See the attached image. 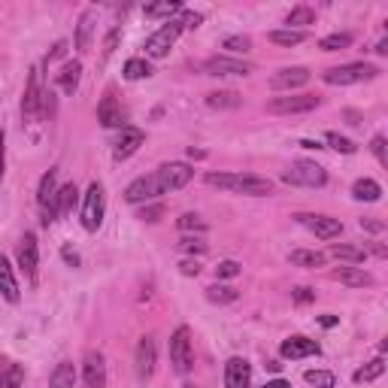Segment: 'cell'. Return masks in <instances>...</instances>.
<instances>
[{
	"label": "cell",
	"mask_w": 388,
	"mask_h": 388,
	"mask_svg": "<svg viewBox=\"0 0 388 388\" xmlns=\"http://www.w3.org/2000/svg\"><path fill=\"white\" fill-rule=\"evenodd\" d=\"M206 185L237 192V194H249V197L273 194V183L264 176H255V173H206Z\"/></svg>",
	"instance_id": "6da1fadb"
},
{
	"label": "cell",
	"mask_w": 388,
	"mask_h": 388,
	"mask_svg": "<svg viewBox=\"0 0 388 388\" xmlns=\"http://www.w3.org/2000/svg\"><path fill=\"white\" fill-rule=\"evenodd\" d=\"M376 76H379V67L376 64H367V61L343 64V67H331V70L321 73V79H325L328 85H355V82H367Z\"/></svg>",
	"instance_id": "7a4b0ae2"
},
{
	"label": "cell",
	"mask_w": 388,
	"mask_h": 388,
	"mask_svg": "<svg viewBox=\"0 0 388 388\" xmlns=\"http://www.w3.org/2000/svg\"><path fill=\"white\" fill-rule=\"evenodd\" d=\"M103 212H106L103 185L101 183H92V185H88V192L82 194V228L94 234V230L103 225Z\"/></svg>",
	"instance_id": "3957f363"
},
{
	"label": "cell",
	"mask_w": 388,
	"mask_h": 388,
	"mask_svg": "<svg viewBox=\"0 0 388 388\" xmlns=\"http://www.w3.org/2000/svg\"><path fill=\"white\" fill-rule=\"evenodd\" d=\"M288 185H303V188H321L328 183V170L316 161H294L292 167L282 173Z\"/></svg>",
	"instance_id": "277c9868"
},
{
	"label": "cell",
	"mask_w": 388,
	"mask_h": 388,
	"mask_svg": "<svg viewBox=\"0 0 388 388\" xmlns=\"http://www.w3.org/2000/svg\"><path fill=\"white\" fill-rule=\"evenodd\" d=\"M179 34H183V22H179V19L164 22L161 28L146 40V55H149V58H164V55L170 52V46L179 40Z\"/></svg>",
	"instance_id": "5b68a950"
},
{
	"label": "cell",
	"mask_w": 388,
	"mask_h": 388,
	"mask_svg": "<svg viewBox=\"0 0 388 388\" xmlns=\"http://www.w3.org/2000/svg\"><path fill=\"white\" fill-rule=\"evenodd\" d=\"M170 364L176 373H188L192 370V331L183 325L170 337Z\"/></svg>",
	"instance_id": "8992f818"
},
{
	"label": "cell",
	"mask_w": 388,
	"mask_h": 388,
	"mask_svg": "<svg viewBox=\"0 0 388 388\" xmlns=\"http://www.w3.org/2000/svg\"><path fill=\"white\" fill-rule=\"evenodd\" d=\"M319 94H288V97H273L267 103V112L273 115H294V112H312L319 106Z\"/></svg>",
	"instance_id": "52a82bcc"
},
{
	"label": "cell",
	"mask_w": 388,
	"mask_h": 388,
	"mask_svg": "<svg viewBox=\"0 0 388 388\" xmlns=\"http://www.w3.org/2000/svg\"><path fill=\"white\" fill-rule=\"evenodd\" d=\"M155 173H158V179H161L164 194H167V192H179V188H185L188 183H192V176H194V170L188 167V164H183V161L164 164V167H158Z\"/></svg>",
	"instance_id": "ba28073f"
},
{
	"label": "cell",
	"mask_w": 388,
	"mask_h": 388,
	"mask_svg": "<svg viewBox=\"0 0 388 388\" xmlns=\"http://www.w3.org/2000/svg\"><path fill=\"white\" fill-rule=\"evenodd\" d=\"M158 194H164L158 173H149V176H140V179H134V183L128 185L125 201L128 203H143V201H152V197H158Z\"/></svg>",
	"instance_id": "9c48e42d"
},
{
	"label": "cell",
	"mask_w": 388,
	"mask_h": 388,
	"mask_svg": "<svg viewBox=\"0 0 388 388\" xmlns=\"http://www.w3.org/2000/svg\"><path fill=\"white\" fill-rule=\"evenodd\" d=\"M55 194H58V170L52 167L43 176L40 192H37V203H40V210H43V225H52L55 221Z\"/></svg>",
	"instance_id": "30bf717a"
},
{
	"label": "cell",
	"mask_w": 388,
	"mask_h": 388,
	"mask_svg": "<svg viewBox=\"0 0 388 388\" xmlns=\"http://www.w3.org/2000/svg\"><path fill=\"white\" fill-rule=\"evenodd\" d=\"M303 228H310L312 234L319 237V240H334V237L343 234V221L340 219H331V216H307V212H301L297 216Z\"/></svg>",
	"instance_id": "8fae6325"
},
{
	"label": "cell",
	"mask_w": 388,
	"mask_h": 388,
	"mask_svg": "<svg viewBox=\"0 0 388 388\" xmlns=\"http://www.w3.org/2000/svg\"><path fill=\"white\" fill-rule=\"evenodd\" d=\"M206 73L210 76H249L252 64L240 61V58H228V55H216L206 61Z\"/></svg>",
	"instance_id": "7c38bea8"
},
{
	"label": "cell",
	"mask_w": 388,
	"mask_h": 388,
	"mask_svg": "<svg viewBox=\"0 0 388 388\" xmlns=\"http://www.w3.org/2000/svg\"><path fill=\"white\" fill-rule=\"evenodd\" d=\"M19 267L24 270V276L31 282H37V267H40V246L34 234H24L19 243Z\"/></svg>",
	"instance_id": "4fadbf2b"
},
{
	"label": "cell",
	"mask_w": 388,
	"mask_h": 388,
	"mask_svg": "<svg viewBox=\"0 0 388 388\" xmlns=\"http://www.w3.org/2000/svg\"><path fill=\"white\" fill-rule=\"evenodd\" d=\"M82 376H85V388H106V361L101 352H85Z\"/></svg>",
	"instance_id": "5bb4252c"
},
{
	"label": "cell",
	"mask_w": 388,
	"mask_h": 388,
	"mask_svg": "<svg viewBox=\"0 0 388 388\" xmlns=\"http://www.w3.org/2000/svg\"><path fill=\"white\" fill-rule=\"evenodd\" d=\"M310 82V70L307 67H282L273 73V79H270V88L273 92H292V88H301Z\"/></svg>",
	"instance_id": "9a60e30c"
},
{
	"label": "cell",
	"mask_w": 388,
	"mask_h": 388,
	"mask_svg": "<svg viewBox=\"0 0 388 388\" xmlns=\"http://www.w3.org/2000/svg\"><path fill=\"white\" fill-rule=\"evenodd\" d=\"M40 103H43V88H40V70L34 67L24 85V97H22V112L24 119H37L40 115Z\"/></svg>",
	"instance_id": "2e32d148"
},
{
	"label": "cell",
	"mask_w": 388,
	"mask_h": 388,
	"mask_svg": "<svg viewBox=\"0 0 388 388\" xmlns=\"http://www.w3.org/2000/svg\"><path fill=\"white\" fill-rule=\"evenodd\" d=\"M279 352H282V358H288V361H301V358H310V355H319L321 346L316 340H307V337H288V340L279 346Z\"/></svg>",
	"instance_id": "e0dca14e"
},
{
	"label": "cell",
	"mask_w": 388,
	"mask_h": 388,
	"mask_svg": "<svg viewBox=\"0 0 388 388\" xmlns=\"http://www.w3.org/2000/svg\"><path fill=\"white\" fill-rule=\"evenodd\" d=\"M143 140H146V134L140 128H121V137L115 140V149H112V155H115V161H125V158H130V155L137 152L140 146H143Z\"/></svg>",
	"instance_id": "ac0fdd59"
},
{
	"label": "cell",
	"mask_w": 388,
	"mask_h": 388,
	"mask_svg": "<svg viewBox=\"0 0 388 388\" xmlns=\"http://www.w3.org/2000/svg\"><path fill=\"white\" fill-rule=\"evenodd\" d=\"M252 367L246 358H230L225 364V388H249Z\"/></svg>",
	"instance_id": "d6986e66"
},
{
	"label": "cell",
	"mask_w": 388,
	"mask_h": 388,
	"mask_svg": "<svg viewBox=\"0 0 388 388\" xmlns=\"http://www.w3.org/2000/svg\"><path fill=\"white\" fill-rule=\"evenodd\" d=\"M97 119H101L103 128H125V110L115 101V94H106L101 106H97Z\"/></svg>",
	"instance_id": "ffe728a7"
},
{
	"label": "cell",
	"mask_w": 388,
	"mask_h": 388,
	"mask_svg": "<svg viewBox=\"0 0 388 388\" xmlns=\"http://www.w3.org/2000/svg\"><path fill=\"white\" fill-rule=\"evenodd\" d=\"M155 370V340L152 337H143L137 346V376L140 379H149Z\"/></svg>",
	"instance_id": "44dd1931"
},
{
	"label": "cell",
	"mask_w": 388,
	"mask_h": 388,
	"mask_svg": "<svg viewBox=\"0 0 388 388\" xmlns=\"http://www.w3.org/2000/svg\"><path fill=\"white\" fill-rule=\"evenodd\" d=\"M0 294L6 297L10 303L19 301V282H15V270H12V264L6 255H0Z\"/></svg>",
	"instance_id": "7402d4cb"
},
{
	"label": "cell",
	"mask_w": 388,
	"mask_h": 388,
	"mask_svg": "<svg viewBox=\"0 0 388 388\" xmlns=\"http://www.w3.org/2000/svg\"><path fill=\"white\" fill-rule=\"evenodd\" d=\"M334 279H337V282H343V285H349V288H367V285H373V276H370L367 270H361V267L334 270Z\"/></svg>",
	"instance_id": "603a6c76"
},
{
	"label": "cell",
	"mask_w": 388,
	"mask_h": 388,
	"mask_svg": "<svg viewBox=\"0 0 388 388\" xmlns=\"http://www.w3.org/2000/svg\"><path fill=\"white\" fill-rule=\"evenodd\" d=\"M79 79H82V64L79 61H67L58 73V88H61L64 94H73L79 88Z\"/></svg>",
	"instance_id": "cb8c5ba5"
},
{
	"label": "cell",
	"mask_w": 388,
	"mask_h": 388,
	"mask_svg": "<svg viewBox=\"0 0 388 388\" xmlns=\"http://www.w3.org/2000/svg\"><path fill=\"white\" fill-rule=\"evenodd\" d=\"M76 201H79V192H76V185H73V183L58 188V194H55V219L58 216H67L73 206H76Z\"/></svg>",
	"instance_id": "d4e9b609"
},
{
	"label": "cell",
	"mask_w": 388,
	"mask_h": 388,
	"mask_svg": "<svg viewBox=\"0 0 388 388\" xmlns=\"http://www.w3.org/2000/svg\"><path fill=\"white\" fill-rule=\"evenodd\" d=\"M92 34H94V10H85L79 19L76 28V49L79 52H88L92 49Z\"/></svg>",
	"instance_id": "484cf974"
},
{
	"label": "cell",
	"mask_w": 388,
	"mask_h": 388,
	"mask_svg": "<svg viewBox=\"0 0 388 388\" xmlns=\"http://www.w3.org/2000/svg\"><path fill=\"white\" fill-rule=\"evenodd\" d=\"M49 388H76V367H73V361H61L55 367L52 379H49Z\"/></svg>",
	"instance_id": "4316f807"
},
{
	"label": "cell",
	"mask_w": 388,
	"mask_h": 388,
	"mask_svg": "<svg viewBox=\"0 0 388 388\" xmlns=\"http://www.w3.org/2000/svg\"><path fill=\"white\" fill-rule=\"evenodd\" d=\"M24 367L15 361H0V388H22Z\"/></svg>",
	"instance_id": "83f0119b"
},
{
	"label": "cell",
	"mask_w": 388,
	"mask_h": 388,
	"mask_svg": "<svg viewBox=\"0 0 388 388\" xmlns=\"http://www.w3.org/2000/svg\"><path fill=\"white\" fill-rule=\"evenodd\" d=\"M328 255L337 261H349V264H364L367 252L358 249V246H349V243H331V249H328Z\"/></svg>",
	"instance_id": "f1b7e54d"
},
{
	"label": "cell",
	"mask_w": 388,
	"mask_h": 388,
	"mask_svg": "<svg viewBox=\"0 0 388 388\" xmlns=\"http://www.w3.org/2000/svg\"><path fill=\"white\" fill-rule=\"evenodd\" d=\"M352 197L355 201H364V203H376L382 197V188H379L376 179H358L352 185Z\"/></svg>",
	"instance_id": "f546056e"
},
{
	"label": "cell",
	"mask_w": 388,
	"mask_h": 388,
	"mask_svg": "<svg viewBox=\"0 0 388 388\" xmlns=\"http://www.w3.org/2000/svg\"><path fill=\"white\" fill-rule=\"evenodd\" d=\"M288 261L294 267H307V270H316V267H325V255L321 252H310V249H294L288 255Z\"/></svg>",
	"instance_id": "4dcf8cb0"
},
{
	"label": "cell",
	"mask_w": 388,
	"mask_h": 388,
	"mask_svg": "<svg viewBox=\"0 0 388 388\" xmlns=\"http://www.w3.org/2000/svg\"><path fill=\"white\" fill-rule=\"evenodd\" d=\"M240 103H243V97L237 92H212V94H206V106H212V110H237Z\"/></svg>",
	"instance_id": "1f68e13d"
},
{
	"label": "cell",
	"mask_w": 388,
	"mask_h": 388,
	"mask_svg": "<svg viewBox=\"0 0 388 388\" xmlns=\"http://www.w3.org/2000/svg\"><path fill=\"white\" fill-rule=\"evenodd\" d=\"M385 373V358H373V361H367V364L364 367H358V370H355V382H373V379H379V376H382Z\"/></svg>",
	"instance_id": "d6a6232c"
},
{
	"label": "cell",
	"mask_w": 388,
	"mask_h": 388,
	"mask_svg": "<svg viewBox=\"0 0 388 388\" xmlns=\"http://www.w3.org/2000/svg\"><path fill=\"white\" fill-rule=\"evenodd\" d=\"M149 76H152V64H149L146 58H130L125 64V79L137 82V79H149Z\"/></svg>",
	"instance_id": "836d02e7"
},
{
	"label": "cell",
	"mask_w": 388,
	"mask_h": 388,
	"mask_svg": "<svg viewBox=\"0 0 388 388\" xmlns=\"http://www.w3.org/2000/svg\"><path fill=\"white\" fill-rule=\"evenodd\" d=\"M176 12H183V3H179V0H167V3H152V6H146V15H149V19H167V22H170V15H176Z\"/></svg>",
	"instance_id": "e575fe53"
},
{
	"label": "cell",
	"mask_w": 388,
	"mask_h": 388,
	"mask_svg": "<svg viewBox=\"0 0 388 388\" xmlns=\"http://www.w3.org/2000/svg\"><path fill=\"white\" fill-rule=\"evenodd\" d=\"M206 297H210L212 303H234L237 297H240V292L230 285H210L206 288Z\"/></svg>",
	"instance_id": "d590c367"
},
{
	"label": "cell",
	"mask_w": 388,
	"mask_h": 388,
	"mask_svg": "<svg viewBox=\"0 0 388 388\" xmlns=\"http://www.w3.org/2000/svg\"><path fill=\"white\" fill-rule=\"evenodd\" d=\"M349 46H352V34H331L319 40L321 52H340V49H349Z\"/></svg>",
	"instance_id": "8d00e7d4"
},
{
	"label": "cell",
	"mask_w": 388,
	"mask_h": 388,
	"mask_svg": "<svg viewBox=\"0 0 388 388\" xmlns=\"http://www.w3.org/2000/svg\"><path fill=\"white\" fill-rule=\"evenodd\" d=\"M303 379H307L310 385H316V388H334L337 385V379H334L331 370H307Z\"/></svg>",
	"instance_id": "74e56055"
},
{
	"label": "cell",
	"mask_w": 388,
	"mask_h": 388,
	"mask_svg": "<svg viewBox=\"0 0 388 388\" xmlns=\"http://www.w3.org/2000/svg\"><path fill=\"white\" fill-rule=\"evenodd\" d=\"M270 40H273L276 46H301L303 40H307V34H303V31H273Z\"/></svg>",
	"instance_id": "f35d334b"
},
{
	"label": "cell",
	"mask_w": 388,
	"mask_h": 388,
	"mask_svg": "<svg viewBox=\"0 0 388 388\" xmlns=\"http://www.w3.org/2000/svg\"><path fill=\"white\" fill-rule=\"evenodd\" d=\"M312 22H316V10H310V6H294V10L285 15L288 28H292V24H312Z\"/></svg>",
	"instance_id": "ab89813d"
},
{
	"label": "cell",
	"mask_w": 388,
	"mask_h": 388,
	"mask_svg": "<svg viewBox=\"0 0 388 388\" xmlns=\"http://www.w3.org/2000/svg\"><path fill=\"white\" fill-rule=\"evenodd\" d=\"M325 140H328V146H331L334 152H343V155H355V152H358V146H355L352 140H346V137H340V134H334V130H331V134H328Z\"/></svg>",
	"instance_id": "60d3db41"
},
{
	"label": "cell",
	"mask_w": 388,
	"mask_h": 388,
	"mask_svg": "<svg viewBox=\"0 0 388 388\" xmlns=\"http://www.w3.org/2000/svg\"><path fill=\"white\" fill-rule=\"evenodd\" d=\"M179 249L188 252V255H203L210 246H206L203 237H183V240H179Z\"/></svg>",
	"instance_id": "b9f144b4"
},
{
	"label": "cell",
	"mask_w": 388,
	"mask_h": 388,
	"mask_svg": "<svg viewBox=\"0 0 388 388\" xmlns=\"http://www.w3.org/2000/svg\"><path fill=\"white\" fill-rule=\"evenodd\" d=\"M225 49H228V52H234V55H246V52H249V49H252V40L249 37H243V34H237V37H228L225 40Z\"/></svg>",
	"instance_id": "7bdbcfd3"
},
{
	"label": "cell",
	"mask_w": 388,
	"mask_h": 388,
	"mask_svg": "<svg viewBox=\"0 0 388 388\" xmlns=\"http://www.w3.org/2000/svg\"><path fill=\"white\" fill-rule=\"evenodd\" d=\"M176 225H179V230H201V234L206 230V221L201 216H194V212H185V216L179 219Z\"/></svg>",
	"instance_id": "ee69618b"
},
{
	"label": "cell",
	"mask_w": 388,
	"mask_h": 388,
	"mask_svg": "<svg viewBox=\"0 0 388 388\" xmlns=\"http://www.w3.org/2000/svg\"><path fill=\"white\" fill-rule=\"evenodd\" d=\"M370 152H373L376 161L385 167V164H388V155H385V137H382V134H376L373 140H370Z\"/></svg>",
	"instance_id": "f6af8a7d"
},
{
	"label": "cell",
	"mask_w": 388,
	"mask_h": 388,
	"mask_svg": "<svg viewBox=\"0 0 388 388\" xmlns=\"http://www.w3.org/2000/svg\"><path fill=\"white\" fill-rule=\"evenodd\" d=\"M216 276H219V279H234V276H240V264H237V261H221L219 267H216Z\"/></svg>",
	"instance_id": "bcb514c9"
},
{
	"label": "cell",
	"mask_w": 388,
	"mask_h": 388,
	"mask_svg": "<svg viewBox=\"0 0 388 388\" xmlns=\"http://www.w3.org/2000/svg\"><path fill=\"white\" fill-rule=\"evenodd\" d=\"M164 216V203H155V206H143L140 210V219L143 221H158Z\"/></svg>",
	"instance_id": "7dc6e473"
},
{
	"label": "cell",
	"mask_w": 388,
	"mask_h": 388,
	"mask_svg": "<svg viewBox=\"0 0 388 388\" xmlns=\"http://www.w3.org/2000/svg\"><path fill=\"white\" fill-rule=\"evenodd\" d=\"M201 22H203V15H201V12H185V15H183V28H188V31L201 28Z\"/></svg>",
	"instance_id": "c3c4849f"
},
{
	"label": "cell",
	"mask_w": 388,
	"mask_h": 388,
	"mask_svg": "<svg viewBox=\"0 0 388 388\" xmlns=\"http://www.w3.org/2000/svg\"><path fill=\"white\" fill-rule=\"evenodd\" d=\"M119 37H121V31H119V28L110 31V37H106V43H103V58H110V55H112V49H115V43H119Z\"/></svg>",
	"instance_id": "681fc988"
},
{
	"label": "cell",
	"mask_w": 388,
	"mask_h": 388,
	"mask_svg": "<svg viewBox=\"0 0 388 388\" xmlns=\"http://www.w3.org/2000/svg\"><path fill=\"white\" fill-rule=\"evenodd\" d=\"M310 301H316L312 288H294V303H310Z\"/></svg>",
	"instance_id": "f907efd6"
},
{
	"label": "cell",
	"mask_w": 388,
	"mask_h": 388,
	"mask_svg": "<svg viewBox=\"0 0 388 388\" xmlns=\"http://www.w3.org/2000/svg\"><path fill=\"white\" fill-rule=\"evenodd\" d=\"M64 55H67V43H64V40H61V43H55V49H52V52H49L46 64H49V61H58V58H64Z\"/></svg>",
	"instance_id": "816d5d0a"
},
{
	"label": "cell",
	"mask_w": 388,
	"mask_h": 388,
	"mask_svg": "<svg viewBox=\"0 0 388 388\" xmlns=\"http://www.w3.org/2000/svg\"><path fill=\"white\" fill-rule=\"evenodd\" d=\"M179 270H183L185 276H197V273H201V264H197V261H183V264H179Z\"/></svg>",
	"instance_id": "f5cc1de1"
},
{
	"label": "cell",
	"mask_w": 388,
	"mask_h": 388,
	"mask_svg": "<svg viewBox=\"0 0 388 388\" xmlns=\"http://www.w3.org/2000/svg\"><path fill=\"white\" fill-rule=\"evenodd\" d=\"M61 255H64V261H67V264H70V267H79V255H76V252H73V249H70V246H64V249H61Z\"/></svg>",
	"instance_id": "db71d44e"
},
{
	"label": "cell",
	"mask_w": 388,
	"mask_h": 388,
	"mask_svg": "<svg viewBox=\"0 0 388 388\" xmlns=\"http://www.w3.org/2000/svg\"><path fill=\"white\" fill-rule=\"evenodd\" d=\"M361 228H364V230H373V234H379V230H382L385 225H379V221H367V219H361Z\"/></svg>",
	"instance_id": "11a10c76"
},
{
	"label": "cell",
	"mask_w": 388,
	"mask_h": 388,
	"mask_svg": "<svg viewBox=\"0 0 388 388\" xmlns=\"http://www.w3.org/2000/svg\"><path fill=\"white\" fill-rule=\"evenodd\" d=\"M264 388H292V382H285V379H270Z\"/></svg>",
	"instance_id": "9f6ffc18"
},
{
	"label": "cell",
	"mask_w": 388,
	"mask_h": 388,
	"mask_svg": "<svg viewBox=\"0 0 388 388\" xmlns=\"http://www.w3.org/2000/svg\"><path fill=\"white\" fill-rule=\"evenodd\" d=\"M3 167H6V158H3V134H0V179H3Z\"/></svg>",
	"instance_id": "6f0895ef"
},
{
	"label": "cell",
	"mask_w": 388,
	"mask_h": 388,
	"mask_svg": "<svg viewBox=\"0 0 388 388\" xmlns=\"http://www.w3.org/2000/svg\"><path fill=\"white\" fill-rule=\"evenodd\" d=\"M376 55H388V40H379L376 43Z\"/></svg>",
	"instance_id": "680465c9"
},
{
	"label": "cell",
	"mask_w": 388,
	"mask_h": 388,
	"mask_svg": "<svg viewBox=\"0 0 388 388\" xmlns=\"http://www.w3.org/2000/svg\"><path fill=\"white\" fill-rule=\"evenodd\" d=\"M319 321H321V325H325V328H334V325H337V319H334V316H321Z\"/></svg>",
	"instance_id": "91938a15"
},
{
	"label": "cell",
	"mask_w": 388,
	"mask_h": 388,
	"mask_svg": "<svg viewBox=\"0 0 388 388\" xmlns=\"http://www.w3.org/2000/svg\"><path fill=\"white\" fill-rule=\"evenodd\" d=\"M346 119H349V125H361V121H358V112H352V110L346 112Z\"/></svg>",
	"instance_id": "94428289"
},
{
	"label": "cell",
	"mask_w": 388,
	"mask_h": 388,
	"mask_svg": "<svg viewBox=\"0 0 388 388\" xmlns=\"http://www.w3.org/2000/svg\"><path fill=\"white\" fill-rule=\"evenodd\" d=\"M183 388H194V385H183Z\"/></svg>",
	"instance_id": "6125c7cd"
}]
</instances>
